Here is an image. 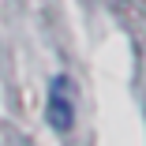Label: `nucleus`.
I'll use <instances>...</instances> for the list:
<instances>
[{"instance_id": "obj_1", "label": "nucleus", "mask_w": 146, "mask_h": 146, "mask_svg": "<svg viewBox=\"0 0 146 146\" xmlns=\"http://www.w3.org/2000/svg\"><path fill=\"white\" fill-rule=\"evenodd\" d=\"M45 120L56 135H68L71 124H75V82L71 75H52V86H49V109H45Z\"/></svg>"}]
</instances>
